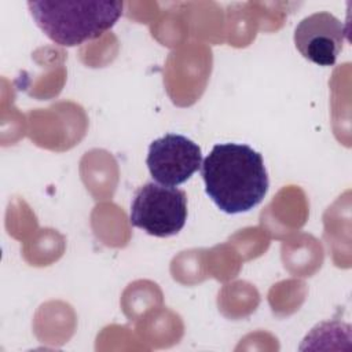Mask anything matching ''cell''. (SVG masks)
<instances>
[{"instance_id": "cell-1", "label": "cell", "mask_w": 352, "mask_h": 352, "mask_svg": "<svg viewBox=\"0 0 352 352\" xmlns=\"http://www.w3.org/2000/svg\"><path fill=\"white\" fill-rule=\"evenodd\" d=\"M201 175L206 195L228 214L253 209L270 187L261 154L243 143L213 146L202 161Z\"/></svg>"}, {"instance_id": "cell-2", "label": "cell", "mask_w": 352, "mask_h": 352, "mask_svg": "<svg viewBox=\"0 0 352 352\" xmlns=\"http://www.w3.org/2000/svg\"><path fill=\"white\" fill-rule=\"evenodd\" d=\"M28 8L45 36L63 47L100 37L122 15L124 3L113 0H33Z\"/></svg>"}, {"instance_id": "cell-3", "label": "cell", "mask_w": 352, "mask_h": 352, "mask_svg": "<svg viewBox=\"0 0 352 352\" xmlns=\"http://www.w3.org/2000/svg\"><path fill=\"white\" fill-rule=\"evenodd\" d=\"M129 220L133 227L153 236L176 235L187 220V195L176 187L146 183L133 195Z\"/></svg>"}, {"instance_id": "cell-4", "label": "cell", "mask_w": 352, "mask_h": 352, "mask_svg": "<svg viewBox=\"0 0 352 352\" xmlns=\"http://www.w3.org/2000/svg\"><path fill=\"white\" fill-rule=\"evenodd\" d=\"M146 164L155 182L175 187L187 182L201 168L202 153L191 139L166 133L151 142Z\"/></svg>"}, {"instance_id": "cell-5", "label": "cell", "mask_w": 352, "mask_h": 352, "mask_svg": "<svg viewBox=\"0 0 352 352\" xmlns=\"http://www.w3.org/2000/svg\"><path fill=\"white\" fill-rule=\"evenodd\" d=\"M345 26L333 14L322 11L301 19L294 30V45L309 62L333 66L342 50Z\"/></svg>"}]
</instances>
